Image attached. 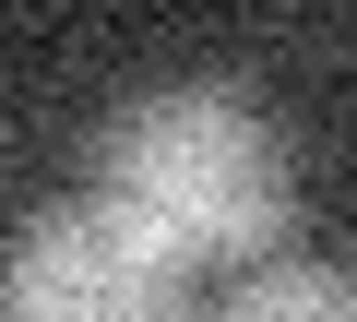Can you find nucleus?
I'll return each mask as SVG.
<instances>
[{"mask_svg": "<svg viewBox=\"0 0 357 322\" xmlns=\"http://www.w3.org/2000/svg\"><path fill=\"white\" fill-rule=\"evenodd\" d=\"M84 191L131 215L178 275H262L298 227V155L262 119V96L191 72V84H143L131 108H107Z\"/></svg>", "mask_w": 357, "mask_h": 322, "instance_id": "nucleus-1", "label": "nucleus"}, {"mask_svg": "<svg viewBox=\"0 0 357 322\" xmlns=\"http://www.w3.org/2000/svg\"><path fill=\"white\" fill-rule=\"evenodd\" d=\"M0 322H191V275L131 215L72 191L0 239Z\"/></svg>", "mask_w": 357, "mask_h": 322, "instance_id": "nucleus-2", "label": "nucleus"}, {"mask_svg": "<svg viewBox=\"0 0 357 322\" xmlns=\"http://www.w3.org/2000/svg\"><path fill=\"white\" fill-rule=\"evenodd\" d=\"M227 322H357V275H333V263H262L227 298Z\"/></svg>", "mask_w": 357, "mask_h": 322, "instance_id": "nucleus-3", "label": "nucleus"}]
</instances>
